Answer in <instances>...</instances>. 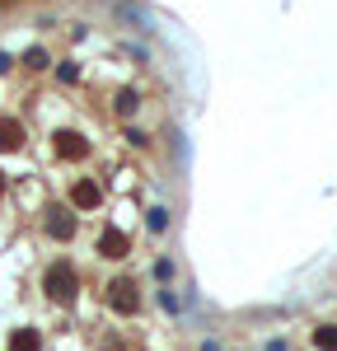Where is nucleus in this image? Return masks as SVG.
Segmentation results:
<instances>
[{
    "label": "nucleus",
    "mask_w": 337,
    "mask_h": 351,
    "mask_svg": "<svg viewBox=\"0 0 337 351\" xmlns=\"http://www.w3.org/2000/svg\"><path fill=\"white\" fill-rule=\"evenodd\" d=\"M42 291H47V300H56V304H71V300L80 295V276H75L71 263H52L47 276H42Z\"/></svg>",
    "instance_id": "obj_1"
},
{
    "label": "nucleus",
    "mask_w": 337,
    "mask_h": 351,
    "mask_svg": "<svg viewBox=\"0 0 337 351\" xmlns=\"http://www.w3.org/2000/svg\"><path fill=\"white\" fill-rule=\"evenodd\" d=\"M108 304L117 309V314H136V309H140L136 281H127V276H117V281H108Z\"/></svg>",
    "instance_id": "obj_2"
},
{
    "label": "nucleus",
    "mask_w": 337,
    "mask_h": 351,
    "mask_svg": "<svg viewBox=\"0 0 337 351\" xmlns=\"http://www.w3.org/2000/svg\"><path fill=\"white\" fill-rule=\"evenodd\" d=\"M56 155L61 160H84L89 155V141L80 132H56Z\"/></svg>",
    "instance_id": "obj_3"
},
{
    "label": "nucleus",
    "mask_w": 337,
    "mask_h": 351,
    "mask_svg": "<svg viewBox=\"0 0 337 351\" xmlns=\"http://www.w3.org/2000/svg\"><path fill=\"white\" fill-rule=\"evenodd\" d=\"M71 202H75L80 211H94V206L103 202V188H99V183H89V178H80V183L71 188Z\"/></svg>",
    "instance_id": "obj_4"
},
{
    "label": "nucleus",
    "mask_w": 337,
    "mask_h": 351,
    "mask_svg": "<svg viewBox=\"0 0 337 351\" xmlns=\"http://www.w3.org/2000/svg\"><path fill=\"white\" fill-rule=\"evenodd\" d=\"M127 248H132V239H127L122 230H112V225L99 234V253H103V258H127Z\"/></svg>",
    "instance_id": "obj_5"
},
{
    "label": "nucleus",
    "mask_w": 337,
    "mask_h": 351,
    "mask_svg": "<svg viewBox=\"0 0 337 351\" xmlns=\"http://www.w3.org/2000/svg\"><path fill=\"white\" fill-rule=\"evenodd\" d=\"M24 145V127L14 122V117H0V150L10 155V150H19Z\"/></svg>",
    "instance_id": "obj_6"
},
{
    "label": "nucleus",
    "mask_w": 337,
    "mask_h": 351,
    "mask_svg": "<svg viewBox=\"0 0 337 351\" xmlns=\"http://www.w3.org/2000/svg\"><path fill=\"white\" fill-rule=\"evenodd\" d=\"M10 351H42V332H38V328H19V332L10 337Z\"/></svg>",
    "instance_id": "obj_7"
},
{
    "label": "nucleus",
    "mask_w": 337,
    "mask_h": 351,
    "mask_svg": "<svg viewBox=\"0 0 337 351\" xmlns=\"http://www.w3.org/2000/svg\"><path fill=\"white\" fill-rule=\"evenodd\" d=\"M47 234H52V239H71V234H75V220L66 216V211H52V220H47Z\"/></svg>",
    "instance_id": "obj_8"
},
{
    "label": "nucleus",
    "mask_w": 337,
    "mask_h": 351,
    "mask_svg": "<svg viewBox=\"0 0 337 351\" xmlns=\"http://www.w3.org/2000/svg\"><path fill=\"white\" fill-rule=\"evenodd\" d=\"M314 347H319V351H337V324L314 328Z\"/></svg>",
    "instance_id": "obj_9"
},
{
    "label": "nucleus",
    "mask_w": 337,
    "mask_h": 351,
    "mask_svg": "<svg viewBox=\"0 0 337 351\" xmlns=\"http://www.w3.org/2000/svg\"><path fill=\"white\" fill-rule=\"evenodd\" d=\"M117 112H122V117H132V112H136V94H132V89H122V94H117Z\"/></svg>",
    "instance_id": "obj_10"
},
{
    "label": "nucleus",
    "mask_w": 337,
    "mask_h": 351,
    "mask_svg": "<svg viewBox=\"0 0 337 351\" xmlns=\"http://www.w3.org/2000/svg\"><path fill=\"white\" fill-rule=\"evenodd\" d=\"M145 225H150V230H155V234H164V230H168V211H160V206H155V211H150V220H145Z\"/></svg>",
    "instance_id": "obj_11"
},
{
    "label": "nucleus",
    "mask_w": 337,
    "mask_h": 351,
    "mask_svg": "<svg viewBox=\"0 0 337 351\" xmlns=\"http://www.w3.org/2000/svg\"><path fill=\"white\" fill-rule=\"evenodd\" d=\"M24 66H28V71H42V66H47V52H42V47H33V52L24 56Z\"/></svg>",
    "instance_id": "obj_12"
},
{
    "label": "nucleus",
    "mask_w": 337,
    "mask_h": 351,
    "mask_svg": "<svg viewBox=\"0 0 337 351\" xmlns=\"http://www.w3.org/2000/svg\"><path fill=\"white\" fill-rule=\"evenodd\" d=\"M0 192H5V173H0Z\"/></svg>",
    "instance_id": "obj_13"
}]
</instances>
